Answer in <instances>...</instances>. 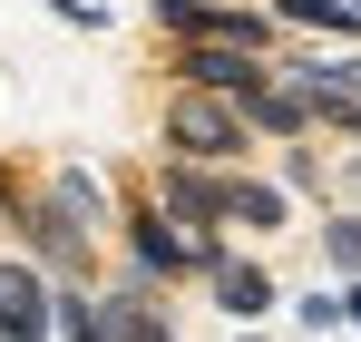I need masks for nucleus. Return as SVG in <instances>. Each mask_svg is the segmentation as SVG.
Returning <instances> with one entry per match:
<instances>
[{
  "instance_id": "f257e3e1",
  "label": "nucleus",
  "mask_w": 361,
  "mask_h": 342,
  "mask_svg": "<svg viewBox=\"0 0 361 342\" xmlns=\"http://www.w3.org/2000/svg\"><path fill=\"white\" fill-rule=\"evenodd\" d=\"M244 137H254V127H244V108L225 98V88H195V78H185L176 98H166V147H176V157H195V167L244 157Z\"/></svg>"
},
{
  "instance_id": "f03ea898",
  "label": "nucleus",
  "mask_w": 361,
  "mask_h": 342,
  "mask_svg": "<svg viewBox=\"0 0 361 342\" xmlns=\"http://www.w3.org/2000/svg\"><path fill=\"white\" fill-rule=\"evenodd\" d=\"M127 254H137L147 274H195V264H215L225 244H195L166 206H137V216H127Z\"/></svg>"
},
{
  "instance_id": "7ed1b4c3",
  "label": "nucleus",
  "mask_w": 361,
  "mask_h": 342,
  "mask_svg": "<svg viewBox=\"0 0 361 342\" xmlns=\"http://www.w3.org/2000/svg\"><path fill=\"white\" fill-rule=\"evenodd\" d=\"M20 244L49 264V274H88V225L68 216L59 196H39V206H20Z\"/></svg>"
},
{
  "instance_id": "20e7f679",
  "label": "nucleus",
  "mask_w": 361,
  "mask_h": 342,
  "mask_svg": "<svg viewBox=\"0 0 361 342\" xmlns=\"http://www.w3.org/2000/svg\"><path fill=\"white\" fill-rule=\"evenodd\" d=\"M0 342H49V284L20 254H0Z\"/></svg>"
},
{
  "instance_id": "39448f33",
  "label": "nucleus",
  "mask_w": 361,
  "mask_h": 342,
  "mask_svg": "<svg viewBox=\"0 0 361 342\" xmlns=\"http://www.w3.org/2000/svg\"><path fill=\"white\" fill-rule=\"evenodd\" d=\"M176 78H195V88H225V98H244V88L264 78V49H235V40H185V49H176Z\"/></svg>"
},
{
  "instance_id": "423d86ee",
  "label": "nucleus",
  "mask_w": 361,
  "mask_h": 342,
  "mask_svg": "<svg viewBox=\"0 0 361 342\" xmlns=\"http://www.w3.org/2000/svg\"><path fill=\"white\" fill-rule=\"evenodd\" d=\"M215 225H283V186H254V176H215Z\"/></svg>"
},
{
  "instance_id": "0eeeda50",
  "label": "nucleus",
  "mask_w": 361,
  "mask_h": 342,
  "mask_svg": "<svg viewBox=\"0 0 361 342\" xmlns=\"http://www.w3.org/2000/svg\"><path fill=\"white\" fill-rule=\"evenodd\" d=\"M205 274H215V303H225L235 323H254V313H274V284H264V264H235V254H215Z\"/></svg>"
},
{
  "instance_id": "6e6552de",
  "label": "nucleus",
  "mask_w": 361,
  "mask_h": 342,
  "mask_svg": "<svg viewBox=\"0 0 361 342\" xmlns=\"http://www.w3.org/2000/svg\"><path fill=\"white\" fill-rule=\"evenodd\" d=\"M98 313H108V342H176V323H166L147 293H108Z\"/></svg>"
},
{
  "instance_id": "1a4fd4ad",
  "label": "nucleus",
  "mask_w": 361,
  "mask_h": 342,
  "mask_svg": "<svg viewBox=\"0 0 361 342\" xmlns=\"http://www.w3.org/2000/svg\"><path fill=\"white\" fill-rule=\"evenodd\" d=\"M49 342H108V313H98V293H49Z\"/></svg>"
},
{
  "instance_id": "9d476101",
  "label": "nucleus",
  "mask_w": 361,
  "mask_h": 342,
  "mask_svg": "<svg viewBox=\"0 0 361 342\" xmlns=\"http://www.w3.org/2000/svg\"><path fill=\"white\" fill-rule=\"evenodd\" d=\"M274 20L322 30V40H352V30H361V10H352V0H274Z\"/></svg>"
},
{
  "instance_id": "9b49d317",
  "label": "nucleus",
  "mask_w": 361,
  "mask_h": 342,
  "mask_svg": "<svg viewBox=\"0 0 361 342\" xmlns=\"http://www.w3.org/2000/svg\"><path fill=\"white\" fill-rule=\"evenodd\" d=\"M322 254H332L342 274H361V225H352V216H342V225H322Z\"/></svg>"
},
{
  "instance_id": "f8f14e48",
  "label": "nucleus",
  "mask_w": 361,
  "mask_h": 342,
  "mask_svg": "<svg viewBox=\"0 0 361 342\" xmlns=\"http://www.w3.org/2000/svg\"><path fill=\"white\" fill-rule=\"evenodd\" d=\"M205 10H215V0H157V20H166V30H195Z\"/></svg>"
},
{
  "instance_id": "ddd939ff",
  "label": "nucleus",
  "mask_w": 361,
  "mask_h": 342,
  "mask_svg": "<svg viewBox=\"0 0 361 342\" xmlns=\"http://www.w3.org/2000/svg\"><path fill=\"white\" fill-rule=\"evenodd\" d=\"M342 323H352V333H361V284H352V293H342Z\"/></svg>"
},
{
  "instance_id": "4468645a",
  "label": "nucleus",
  "mask_w": 361,
  "mask_h": 342,
  "mask_svg": "<svg viewBox=\"0 0 361 342\" xmlns=\"http://www.w3.org/2000/svg\"><path fill=\"white\" fill-rule=\"evenodd\" d=\"M352 10H361V0H352Z\"/></svg>"
}]
</instances>
